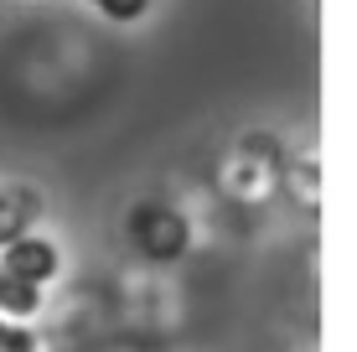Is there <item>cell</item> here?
<instances>
[{
    "label": "cell",
    "instance_id": "obj_5",
    "mask_svg": "<svg viewBox=\"0 0 357 352\" xmlns=\"http://www.w3.org/2000/svg\"><path fill=\"white\" fill-rule=\"evenodd\" d=\"M0 352H36V337H31L21 321H6V316H0Z\"/></svg>",
    "mask_w": 357,
    "mask_h": 352
},
{
    "label": "cell",
    "instance_id": "obj_4",
    "mask_svg": "<svg viewBox=\"0 0 357 352\" xmlns=\"http://www.w3.org/2000/svg\"><path fill=\"white\" fill-rule=\"evenodd\" d=\"M42 311V285H26V280H16V275H6L0 270V316L6 321H26Z\"/></svg>",
    "mask_w": 357,
    "mask_h": 352
},
{
    "label": "cell",
    "instance_id": "obj_6",
    "mask_svg": "<svg viewBox=\"0 0 357 352\" xmlns=\"http://www.w3.org/2000/svg\"><path fill=\"white\" fill-rule=\"evenodd\" d=\"M98 10H104L109 21H140L145 10H151V0H93Z\"/></svg>",
    "mask_w": 357,
    "mask_h": 352
},
{
    "label": "cell",
    "instance_id": "obj_1",
    "mask_svg": "<svg viewBox=\"0 0 357 352\" xmlns=\"http://www.w3.org/2000/svg\"><path fill=\"white\" fill-rule=\"evenodd\" d=\"M130 238H135V249H140L145 259H155V264L187 254V223H181V213L161 208V202H145V208L130 213Z\"/></svg>",
    "mask_w": 357,
    "mask_h": 352
},
{
    "label": "cell",
    "instance_id": "obj_3",
    "mask_svg": "<svg viewBox=\"0 0 357 352\" xmlns=\"http://www.w3.org/2000/svg\"><path fill=\"white\" fill-rule=\"evenodd\" d=\"M31 217H36V197L31 192H0V249L16 244V238H26Z\"/></svg>",
    "mask_w": 357,
    "mask_h": 352
},
{
    "label": "cell",
    "instance_id": "obj_2",
    "mask_svg": "<svg viewBox=\"0 0 357 352\" xmlns=\"http://www.w3.org/2000/svg\"><path fill=\"white\" fill-rule=\"evenodd\" d=\"M0 270L6 275H16V280H26V285H47L57 270H63V254H57L52 238H16V244H6L0 249Z\"/></svg>",
    "mask_w": 357,
    "mask_h": 352
}]
</instances>
